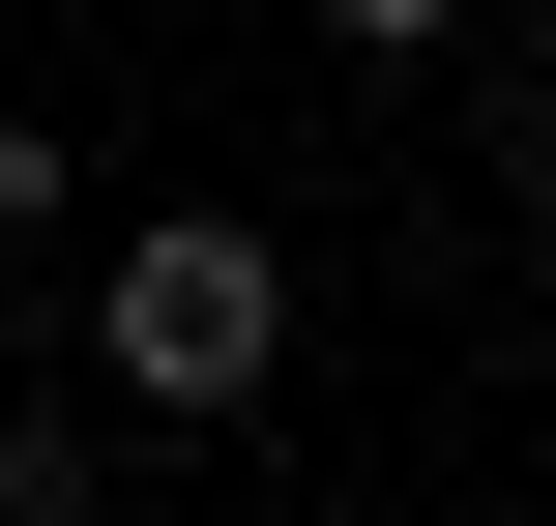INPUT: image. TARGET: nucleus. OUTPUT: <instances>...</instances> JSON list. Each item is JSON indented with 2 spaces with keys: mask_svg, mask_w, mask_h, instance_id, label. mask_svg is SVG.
Masks as SVG:
<instances>
[{
  "mask_svg": "<svg viewBox=\"0 0 556 526\" xmlns=\"http://www.w3.org/2000/svg\"><path fill=\"white\" fill-rule=\"evenodd\" d=\"M29 205H59V146H29V117H0V234H29Z\"/></svg>",
  "mask_w": 556,
  "mask_h": 526,
  "instance_id": "obj_2",
  "label": "nucleus"
},
{
  "mask_svg": "<svg viewBox=\"0 0 556 526\" xmlns=\"http://www.w3.org/2000/svg\"><path fill=\"white\" fill-rule=\"evenodd\" d=\"M323 29H469V0H323Z\"/></svg>",
  "mask_w": 556,
  "mask_h": 526,
  "instance_id": "obj_3",
  "label": "nucleus"
},
{
  "mask_svg": "<svg viewBox=\"0 0 556 526\" xmlns=\"http://www.w3.org/2000/svg\"><path fill=\"white\" fill-rule=\"evenodd\" d=\"M264 351H293V293H264V234H147V264H117V381H147V410H235Z\"/></svg>",
  "mask_w": 556,
  "mask_h": 526,
  "instance_id": "obj_1",
  "label": "nucleus"
}]
</instances>
